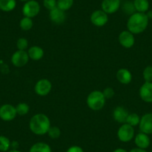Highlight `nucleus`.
I'll return each instance as SVG.
<instances>
[{"label":"nucleus","mask_w":152,"mask_h":152,"mask_svg":"<svg viewBox=\"0 0 152 152\" xmlns=\"http://www.w3.org/2000/svg\"><path fill=\"white\" fill-rule=\"evenodd\" d=\"M128 115H129L128 110L122 106L116 107L113 112V117L114 120L121 124L126 123Z\"/></svg>","instance_id":"nucleus-15"},{"label":"nucleus","mask_w":152,"mask_h":152,"mask_svg":"<svg viewBox=\"0 0 152 152\" xmlns=\"http://www.w3.org/2000/svg\"><path fill=\"white\" fill-rule=\"evenodd\" d=\"M102 10L107 14L117 12L121 8V0H103L102 2Z\"/></svg>","instance_id":"nucleus-11"},{"label":"nucleus","mask_w":152,"mask_h":152,"mask_svg":"<svg viewBox=\"0 0 152 152\" xmlns=\"http://www.w3.org/2000/svg\"><path fill=\"white\" fill-rule=\"evenodd\" d=\"M113 152H128V151H127L125 150V149L121 148H119L115 149V150H114Z\"/></svg>","instance_id":"nucleus-36"},{"label":"nucleus","mask_w":152,"mask_h":152,"mask_svg":"<svg viewBox=\"0 0 152 152\" xmlns=\"http://www.w3.org/2000/svg\"><path fill=\"white\" fill-rule=\"evenodd\" d=\"M11 141L7 137L3 135L0 136V151L7 152L11 148Z\"/></svg>","instance_id":"nucleus-25"},{"label":"nucleus","mask_w":152,"mask_h":152,"mask_svg":"<svg viewBox=\"0 0 152 152\" xmlns=\"http://www.w3.org/2000/svg\"><path fill=\"white\" fill-rule=\"evenodd\" d=\"M118 40L121 46L125 49H131L135 44L134 34L128 30L122 31L119 34Z\"/></svg>","instance_id":"nucleus-9"},{"label":"nucleus","mask_w":152,"mask_h":152,"mask_svg":"<svg viewBox=\"0 0 152 152\" xmlns=\"http://www.w3.org/2000/svg\"><path fill=\"white\" fill-rule=\"evenodd\" d=\"M151 152H152V151H151Z\"/></svg>","instance_id":"nucleus-40"},{"label":"nucleus","mask_w":152,"mask_h":152,"mask_svg":"<svg viewBox=\"0 0 152 152\" xmlns=\"http://www.w3.org/2000/svg\"><path fill=\"white\" fill-rule=\"evenodd\" d=\"M43 6L49 11L57 8V0H43Z\"/></svg>","instance_id":"nucleus-31"},{"label":"nucleus","mask_w":152,"mask_h":152,"mask_svg":"<svg viewBox=\"0 0 152 152\" xmlns=\"http://www.w3.org/2000/svg\"><path fill=\"white\" fill-rule=\"evenodd\" d=\"M49 19L55 24L61 25L66 21V14L65 11H62L57 7L49 11Z\"/></svg>","instance_id":"nucleus-14"},{"label":"nucleus","mask_w":152,"mask_h":152,"mask_svg":"<svg viewBox=\"0 0 152 152\" xmlns=\"http://www.w3.org/2000/svg\"><path fill=\"white\" fill-rule=\"evenodd\" d=\"M52 89V84L49 80L42 78L37 81L34 85V92L37 96H46L49 94Z\"/></svg>","instance_id":"nucleus-8"},{"label":"nucleus","mask_w":152,"mask_h":152,"mask_svg":"<svg viewBox=\"0 0 152 152\" xmlns=\"http://www.w3.org/2000/svg\"><path fill=\"white\" fill-rule=\"evenodd\" d=\"M29 58L28 52L26 51L17 50L12 55L11 58V63L16 67H23L28 63Z\"/></svg>","instance_id":"nucleus-7"},{"label":"nucleus","mask_w":152,"mask_h":152,"mask_svg":"<svg viewBox=\"0 0 152 152\" xmlns=\"http://www.w3.org/2000/svg\"><path fill=\"white\" fill-rule=\"evenodd\" d=\"M139 94L145 102L152 103V82H145L140 87Z\"/></svg>","instance_id":"nucleus-13"},{"label":"nucleus","mask_w":152,"mask_h":152,"mask_svg":"<svg viewBox=\"0 0 152 152\" xmlns=\"http://www.w3.org/2000/svg\"><path fill=\"white\" fill-rule=\"evenodd\" d=\"M139 128L144 134L148 135L152 134V113H145L140 118Z\"/></svg>","instance_id":"nucleus-12"},{"label":"nucleus","mask_w":152,"mask_h":152,"mask_svg":"<svg viewBox=\"0 0 152 152\" xmlns=\"http://www.w3.org/2000/svg\"><path fill=\"white\" fill-rule=\"evenodd\" d=\"M116 77L117 81L122 84H128L132 81V74L125 68L119 69L116 72Z\"/></svg>","instance_id":"nucleus-16"},{"label":"nucleus","mask_w":152,"mask_h":152,"mask_svg":"<svg viewBox=\"0 0 152 152\" xmlns=\"http://www.w3.org/2000/svg\"><path fill=\"white\" fill-rule=\"evenodd\" d=\"M29 152H52V149L47 143L38 142L31 147Z\"/></svg>","instance_id":"nucleus-21"},{"label":"nucleus","mask_w":152,"mask_h":152,"mask_svg":"<svg viewBox=\"0 0 152 152\" xmlns=\"http://www.w3.org/2000/svg\"><path fill=\"white\" fill-rule=\"evenodd\" d=\"M7 152H21V151L19 150H17V149H11V150L8 151Z\"/></svg>","instance_id":"nucleus-38"},{"label":"nucleus","mask_w":152,"mask_h":152,"mask_svg":"<svg viewBox=\"0 0 152 152\" xmlns=\"http://www.w3.org/2000/svg\"><path fill=\"white\" fill-rule=\"evenodd\" d=\"M90 21L92 24L97 27H102L105 26L108 22V14L104 11L96 10L92 13L90 16Z\"/></svg>","instance_id":"nucleus-10"},{"label":"nucleus","mask_w":152,"mask_h":152,"mask_svg":"<svg viewBox=\"0 0 152 152\" xmlns=\"http://www.w3.org/2000/svg\"><path fill=\"white\" fill-rule=\"evenodd\" d=\"M148 22L149 19L146 13L135 12L128 18L127 28L134 34H139L147 28Z\"/></svg>","instance_id":"nucleus-1"},{"label":"nucleus","mask_w":152,"mask_h":152,"mask_svg":"<svg viewBox=\"0 0 152 152\" xmlns=\"http://www.w3.org/2000/svg\"><path fill=\"white\" fill-rule=\"evenodd\" d=\"M16 107L11 104H5L0 107V119L5 122H11L17 116Z\"/></svg>","instance_id":"nucleus-6"},{"label":"nucleus","mask_w":152,"mask_h":152,"mask_svg":"<svg viewBox=\"0 0 152 152\" xmlns=\"http://www.w3.org/2000/svg\"><path fill=\"white\" fill-rule=\"evenodd\" d=\"M17 6L16 0H0V10L3 12H11Z\"/></svg>","instance_id":"nucleus-19"},{"label":"nucleus","mask_w":152,"mask_h":152,"mask_svg":"<svg viewBox=\"0 0 152 152\" xmlns=\"http://www.w3.org/2000/svg\"><path fill=\"white\" fill-rule=\"evenodd\" d=\"M140 116L138 114L135 113H129L128 118H127L126 123L128 125H131L132 127H135L139 125L140 122Z\"/></svg>","instance_id":"nucleus-26"},{"label":"nucleus","mask_w":152,"mask_h":152,"mask_svg":"<svg viewBox=\"0 0 152 152\" xmlns=\"http://www.w3.org/2000/svg\"><path fill=\"white\" fill-rule=\"evenodd\" d=\"M66 152H84V150H83L82 148H81L80 146L73 145L69 148L67 149Z\"/></svg>","instance_id":"nucleus-33"},{"label":"nucleus","mask_w":152,"mask_h":152,"mask_svg":"<svg viewBox=\"0 0 152 152\" xmlns=\"http://www.w3.org/2000/svg\"><path fill=\"white\" fill-rule=\"evenodd\" d=\"M133 2L137 12L146 13L149 10L148 0H134Z\"/></svg>","instance_id":"nucleus-20"},{"label":"nucleus","mask_w":152,"mask_h":152,"mask_svg":"<svg viewBox=\"0 0 152 152\" xmlns=\"http://www.w3.org/2000/svg\"><path fill=\"white\" fill-rule=\"evenodd\" d=\"M20 1H21V2H28V1H30V0H20Z\"/></svg>","instance_id":"nucleus-39"},{"label":"nucleus","mask_w":152,"mask_h":152,"mask_svg":"<svg viewBox=\"0 0 152 152\" xmlns=\"http://www.w3.org/2000/svg\"><path fill=\"white\" fill-rule=\"evenodd\" d=\"M15 107L17 115H20V116H25V115L28 113L29 110H30L29 105L27 103H25V102L19 103Z\"/></svg>","instance_id":"nucleus-27"},{"label":"nucleus","mask_w":152,"mask_h":152,"mask_svg":"<svg viewBox=\"0 0 152 152\" xmlns=\"http://www.w3.org/2000/svg\"><path fill=\"white\" fill-rule=\"evenodd\" d=\"M146 14H147L148 19H152V11H148Z\"/></svg>","instance_id":"nucleus-37"},{"label":"nucleus","mask_w":152,"mask_h":152,"mask_svg":"<svg viewBox=\"0 0 152 152\" xmlns=\"http://www.w3.org/2000/svg\"><path fill=\"white\" fill-rule=\"evenodd\" d=\"M33 26V20H32L31 18H29V17H23L20 21V27L23 31L31 30Z\"/></svg>","instance_id":"nucleus-23"},{"label":"nucleus","mask_w":152,"mask_h":152,"mask_svg":"<svg viewBox=\"0 0 152 152\" xmlns=\"http://www.w3.org/2000/svg\"><path fill=\"white\" fill-rule=\"evenodd\" d=\"M74 4V0H57V7L64 11L69 10Z\"/></svg>","instance_id":"nucleus-24"},{"label":"nucleus","mask_w":152,"mask_h":152,"mask_svg":"<svg viewBox=\"0 0 152 152\" xmlns=\"http://www.w3.org/2000/svg\"><path fill=\"white\" fill-rule=\"evenodd\" d=\"M47 134L49 135V137H50L51 139L56 140V139H58L61 137V129L57 126H51L50 128L49 129V131H48Z\"/></svg>","instance_id":"nucleus-28"},{"label":"nucleus","mask_w":152,"mask_h":152,"mask_svg":"<svg viewBox=\"0 0 152 152\" xmlns=\"http://www.w3.org/2000/svg\"><path fill=\"white\" fill-rule=\"evenodd\" d=\"M121 7H122V11L125 13L127 15H132L135 12H137L134 8V2L131 1H125L123 4H121Z\"/></svg>","instance_id":"nucleus-22"},{"label":"nucleus","mask_w":152,"mask_h":152,"mask_svg":"<svg viewBox=\"0 0 152 152\" xmlns=\"http://www.w3.org/2000/svg\"><path fill=\"white\" fill-rule=\"evenodd\" d=\"M22 12L24 17L34 18L40 12V5L36 0H30L25 2L22 8Z\"/></svg>","instance_id":"nucleus-4"},{"label":"nucleus","mask_w":152,"mask_h":152,"mask_svg":"<svg viewBox=\"0 0 152 152\" xmlns=\"http://www.w3.org/2000/svg\"><path fill=\"white\" fill-rule=\"evenodd\" d=\"M134 142H135L137 148H140L142 149H146L150 145L151 140L148 134L140 132L136 135L135 138H134Z\"/></svg>","instance_id":"nucleus-17"},{"label":"nucleus","mask_w":152,"mask_h":152,"mask_svg":"<svg viewBox=\"0 0 152 152\" xmlns=\"http://www.w3.org/2000/svg\"><path fill=\"white\" fill-rule=\"evenodd\" d=\"M50 127V119L44 113L35 114L31 118L29 122V128L31 131L38 136L47 134Z\"/></svg>","instance_id":"nucleus-2"},{"label":"nucleus","mask_w":152,"mask_h":152,"mask_svg":"<svg viewBox=\"0 0 152 152\" xmlns=\"http://www.w3.org/2000/svg\"><path fill=\"white\" fill-rule=\"evenodd\" d=\"M11 147H12L13 149H17V148L19 147L18 142H17V141L12 142L11 144Z\"/></svg>","instance_id":"nucleus-35"},{"label":"nucleus","mask_w":152,"mask_h":152,"mask_svg":"<svg viewBox=\"0 0 152 152\" xmlns=\"http://www.w3.org/2000/svg\"><path fill=\"white\" fill-rule=\"evenodd\" d=\"M106 99L103 93L99 90L92 91L87 98V104L90 109L94 111H99L104 107Z\"/></svg>","instance_id":"nucleus-3"},{"label":"nucleus","mask_w":152,"mask_h":152,"mask_svg":"<svg viewBox=\"0 0 152 152\" xmlns=\"http://www.w3.org/2000/svg\"><path fill=\"white\" fill-rule=\"evenodd\" d=\"M27 52L29 58L34 61H40L44 56V51L41 47L38 46H31Z\"/></svg>","instance_id":"nucleus-18"},{"label":"nucleus","mask_w":152,"mask_h":152,"mask_svg":"<svg viewBox=\"0 0 152 152\" xmlns=\"http://www.w3.org/2000/svg\"><path fill=\"white\" fill-rule=\"evenodd\" d=\"M28 41L26 38L20 37L17 40V47L18 50L26 51V49H28Z\"/></svg>","instance_id":"nucleus-30"},{"label":"nucleus","mask_w":152,"mask_h":152,"mask_svg":"<svg viewBox=\"0 0 152 152\" xmlns=\"http://www.w3.org/2000/svg\"><path fill=\"white\" fill-rule=\"evenodd\" d=\"M142 76L145 82H152V66H148L144 69Z\"/></svg>","instance_id":"nucleus-29"},{"label":"nucleus","mask_w":152,"mask_h":152,"mask_svg":"<svg viewBox=\"0 0 152 152\" xmlns=\"http://www.w3.org/2000/svg\"><path fill=\"white\" fill-rule=\"evenodd\" d=\"M102 93H103V95L105 97V99H106V100L107 99H112V98L114 96V95H115L114 90L112 88V87H106V88L102 91Z\"/></svg>","instance_id":"nucleus-32"},{"label":"nucleus","mask_w":152,"mask_h":152,"mask_svg":"<svg viewBox=\"0 0 152 152\" xmlns=\"http://www.w3.org/2000/svg\"><path fill=\"white\" fill-rule=\"evenodd\" d=\"M130 152H147L145 151V149H142L140 148H133L130 151Z\"/></svg>","instance_id":"nucleus-34"},{"label":"nucleus","mask_w":152,"mask_h":152,"mask_svg":"<svg viewBox=\"0 0 152 152\" xmlns=\"http://www.w3.org/2000/svg\"><path fill=\"white\" fill-rule=\"evenodd\" d=\"M135 134L134 127L128 125L127 123H124L119 127L117 131V137L122 142H128L133 140Z\"/></svg>","instance_id":"nucleus-5"}]
</instances>
